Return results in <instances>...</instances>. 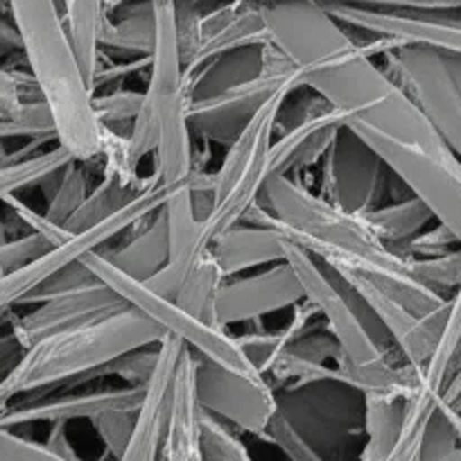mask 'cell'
<instances>
[{"label":"cell","mask_w":461,"mask_h":461,"mask_svg":"<svg viewBox=\"0 0 461 461\" xmlns=\"http://www.w3.org/2000/svg\"><path fill=\"white\" fill-rule=\"evenodd\" d=\"M260 14L269 41L294 61L303 88L339 111L346 125L357 122L438 157H455L405 88L375 64L362 37L332 19L326 7L278 0L260 3Z\"/></svg>","instance_id":"obj_1"},{"label":"cell","mask_w":461,"mask_h":461,"mask_svg":"<svg viewBox=\"0 0 461 461\" xmlns=\"http://www.w3.org/2000/svg\"><path fill=\"white\" fill-rule=\"evenodd\" d=\"M242 221L272 226L330 269L362 274L420 317L447 303V296L429 290L411 274L410 260L393 254L375 236L365 215L335 206L290 175L269 176Z\"/></svg>","instance_id":"obj_2"},{"label":"cell","mask_w":461,"mask_h":461,"mask_svg":"<svg viewBox=\"0 0 461 461\" xmlns=\"http://www.w3.org/2000/svg\"><path fill=\"white\" fill-rule=\"evenodd\" d=\"M23 41V57L55 122V139L79 163L97 161L102 125L93 91L70 43L59 0H5Z\"/></svg>","instance_id":"obj_3"},{"label":"cell","mask_w":461,"mask_h":461,"mask_svg":"<svg viewBox=\"0 0 461 461\" xmlns=\"http://www.w3.org/2000/svg\"><path fill=\"white\" fill-rule=\"evenodd\" d=\"M166 337L161 328L127 305L109 317L30 346L0 380L14 398L61 383H84L97 378L106 365L125 353L158 344Z\"/></svg>","instance_id":"obj_4"},{"label":"cell","mask_w":461,"mask_h":461,"mask_svg":"<svg viewBox=\"0 0 461 461\" xmlns=\"http://www.w3.org/2000/svg\"><path fill=\"white\" fill-rule=\"evenodd\" d=\"M82 263L91 269L97 281L109 285L130 308L139 310L143 317H148L166 335L184 341L190 351L197 353L199 357L215 362V365L236 371L240 375H260L251 366V362L247 360L245 353L240 351L236 337L229 335V330H221V328L193 317L175 299L158 294L145 281L122 274L100 249L84 256Z\"/></svg>","instance_id":"obj_5"},{"label":"cell","mask_w":461,"mask_h":461,"mask_svg":"<svg viewBox=\"0 0 461 461\" xmlns=\"http://www.w3.org/2000/svg\"><path fill=\"white\" fill-rule=\"evenodd\" d=\"M353 131L374 149L407 188L411 197L420 199L434 215V221L446 226L461 242V163L455 157H438L429 149L387 134L366 125L351 122Z\"/></svg>","instance_id":"obj_6"},{"label":"cell","mask_w":461,"mask_h":461,"mask_svg":"<svg viewBox=\"0 0 461 461\" xmlns=\"http://www.w3.org/2000/svg\"><path fill=\"white\" fill-rule=\"evenodd\" d=\"M170 190L172 188L161 185V181H158L157 176L149 175L148 185L140 190L139 197H136L134 202L127 203L122 211L115 212L113 217L104 220L102 224L93 226V229L75 233L68 240L55 245L50 251H46L41 258L32 260V263L25 265V267L5 274V276H0V319L7 317L14 305H23V301L28 299L43 281H48L52 274L68 267V265L77 263V260H82L86 254H91V251L100 249L106 242L113 240L115 236H121L122 230L131 229V226L140 224V221L148 220L149 215H154L158 208H163Z\"/></svg>","instance_id":"obj_7"},{"label":"cell","mask_w":461,"mask_h":461,"mask_svg":"<svg viewBox=\"0 0 461 461\" xmlns=\"http://www.w3.org/2000/svg\"><path fill=\"white\" fill-rule=\"evenodd\" d=\"M285 263L294 272L305 299L317 308L319 319L326 323V330L335 337L341 353L353 365H375L384 357H392L380 348L371 326L357 312L356 294L330 267L287 240Z\"/></svg>","instance_id":"obj_8"},{"label":"cell","mask_w":461,"mask_h":461,"mask_svg":"<svg viewBox=\"0 0 461 461\" xmlns=\"http://www.w3.org/2000/svg\"><path fill=\"white\" fill-rule=\"evenodd\" d=\"M197 398L206 414L230 428L265 437L278 411L274 384L265 375H240L197 356Z\"/></svg>","instance_id":"obj_9"},{"label":"cell","mask_w":461,"mask_h":461,"mask_svg":"<svg viewBox=\"0 0 461 461\" xmlns=\"http://www.w3.org/2000/svg\"><path fill=\"white\" fill-rule=\"evenodd\" d=\"M346 28L398 46H425L461 57V10H369L323 5Z\"/></svg>","instance_id":"obj_10"},{"label":"cell","mask_w":461,"mask_h":461,"mask_svg":"<svg viewBox=\"0 0 461 461\" xmlns=\"http://www.w3.org/2000/svg\"><path fill=\"white\" fill-rule=\"evenodd\" d=\"M332 272L351 287L353 294L365 303V308L375 319L383 335L392 341V346L398 348L402 362L423 371V366L428 365L434 348H437L438 337H441L447 303L438 308L437 312L420 317V314H414L410 308H405L401 301L380 290L374 281H369L362 274L348 272V269H339V272L332 269ZM447 301H450V296H447Z\"/></svg>","instance_id":"obj_11"},{"label":"cell","mask_w":461,"mask_h":461,"mask_svg":"<svg viewBox=\"0 0 461 461\" xmlns=\"http://www.w3.org/2000/svg\"><path fill=\"white\" fill-rule=\"evenodd\" d=\"M321 166V197L348 212L374 211L383 185L384 163L351 130L341 127Z\"/></svg>","instance_id":"obj_12"},{"label":"cell","mask_w":461,"mask_h":461,"mask_svg":"<svg viewBox=\"0 0 461 461\" xmlns=\"http://www.w3.org/2000/svg\"><path fill=\"white\" fill-rule=\"evenodd\" d=\"M283 86L303 88V84L296 82V79H274L260 75V77L240 84L236 88H229L220 95L206 97V100H190V134H193V139L229 148L242 134V130L249 125L251 118L258 113L260 106Z\"/></svg>","instance_id":"obj_13"},{"label":"cell","mask_w":461,"mask_h":461,"mask_svg":"<svg viewBox=\"0 0 461 461\" xmlns=\"http://www.w3.org/2000/svg\"><path fill=\"white\" fill-rule=\"evenodd\" d=\"M122 308H127L125 301L109 285L95 281L93 285L75 290L70 294L43 301L30 312L14 317L10 332L19 341L21 351H25V348L48 339V337L104 319Z\"/></svg>","instance_id":"obj_14"},{"label":"cell","mask_w":461,"mask_h":461,"mask_svg":"<svg viewBox=\"0 0 461 461\" xmlns=\"http://www.w3.org/2000/svg\"><path fill=\"white\" fill-rule=\"evenodd\" d=\"M301 299L303 290L287 263L272 265L254 276L226 278L215 301V326L226 330L229 326L256 321L278 310H292Z\"/></svg>","instance_id":"obj_15"},{"label":"cell","mask_w":461,"mask_h":461,"mask_svg":"<svg viewBox=\"0 0 461 461\" xmlns=\"http://www.w3.org/2000/svg\"><path fill=\"white\" fill-rule=\"evenodd\" d=\"M211 10L199 16V43L185 77L226 52L265 46L269 41L260 3L256 0H211Z\"/></svg>","instance_id":"obj_16"},{"label":"cell","mask_w":461,"mask_h":461,"mask_svg":"<svg viewBox=\"0 0 461 461\" xmlns=\"http://www.w3.org/2000/svg\"><path fill=\"white\" fill-rule=\"evenodd\" d=\"M344 125V115L312 93L303 113L285 131L274 136L269 152L272 175H292L321 163Z\"/></svg>","instance_id":"obj_17"},{"label":"cell","mask_w":461,"mask_h":461,"mask_svg":"<svg viewBox=\"0 0 461 461\" xmlns=\"http://www.w3.org/2000/svg\"><path fill=\"white\" fill-rule=\"evenodd\" d=\"M197 353L185 348L172 378L161 461H203L202 416L197 398Z\"/></svg>","instance_id":"obj_18"},{"label":"cell","mask_w":461,"mask_h":461,"mask_svg":"<svg viewBox=\"0 0 461 461\" xmlns=\"http://www.w3.org/2000/svg\"><path fill=\"white\" fill-rule=\"evenodd\" d=\"M185 348L188 346L176 337L167 335L161 341V357H158V366L152 380L145 387V398L139 410L134 437H131L130 446L125 447L121 459L115 461H161V443L163 432H166L167 407H170L172 378H175L176 365H179V357Z\"/></svg>","instance_id":"obj_19"},{"label":"cell","mask_w":461,"mask_h":461,"mask_svg":"<svg viewBox=\"0 0 461 461\" xmlns=\"http://www.w3.org/2000/svg\"><path fill=\"white\" fill-rule=\"evenodd\" d=\"M145 398V387L102 389V392L57 396L48 401L25 402L0 414V428L14 429L32 423H70V420H93L115 407H139Z\"/></svg>","instance_id":"obj_20"},{"label":"cell","mask_w":461,"mask_h":461,"mask_svg":"<svg viewBox=\"0 0 461 461\" xmlns=\"http://www.w3.org/2000/svg\"><path fill=\"white\" fill-rule=\"evenodd\" d=\"M211 254L224 278H233L247 269L285 263V238L272 226L242 221L212 242Z\"/></svg>","instance_id":"obj_21"},{"label":"cell","mask_w":461,"mask_h":461,"mask_svg":"<svg viewBox=\"0 0 461 461\" xmlns=\"http://www.w3.org/2000/svg\"><path fill=\"white\" fill-rule=\"evenodd\" d=\"M100 52H118L136 59L152 55L154 46V12L149 0L140 3H122L118 10L109 12L102 21Z\"/></svg>","instance_id":"obj_22"},{"label":"cell","mask_w":461,"mask_h":461,"mask_svg":"<svg viewBox=\"0 0 461 461\" xmlns=\"http://www.w3.org/2000/svg\"><path fill=\"white\" fill-rule=\"evenodd\" d=\"M102 251V249H100ZM122 274L139 281H152L170 258V233L163 208L148 220L139 236L115 251H102Z\"/></svg>","instance_id":"obj_23"},{"label":"cell","mask_w":461,"mask_h":461,"mask_svg":"<svg viewBox=\"0 0 461 461\" xmlns=\"http://www.w3.org/2000/svg\"><path fill=\"white\" fill-rule=\"evenodd\" d=\"M260 48L263 46L226 52V55L215 57L206 66H202L197 73L188 75L185 77L188 102L220 95V93L229 91V88H236L240 84L260 77V68H263Z\"/></svg>","instance_id":"obj_24"},{"label":"cell","mask_w":461,"mask_h":461,"mask_svg":"<svg viewBox=\"0 0 461 461\" xmlns=\"http://www.w3.org/2000/svg\"><path fill=\"white\" fill-rule=\"evenodd\" d=\"M59 5L86 86L95 93V70L100 61L97 37H100L102 21L106 16L104 3L102 0H59Z\"/></svg>","instance_id":"obj_25"},{"label":"cell","mask_w":461,"mask_h":461,"mask_svg":"<svg viewBox=\"0 0 461 461\" xmlns=\"http://www.w3.org/2000/svg\"><path fill=\"white\" fill-rule=\"evenodd\" d=\"M365 220L369 221L375 236L393 254H398L411 238H416L420 230L432 224L434 215L420 199L410 197L402 199V202L389 203V206H375L374 211L365 212Z\"/></svg>","instance_id":"obj_26"},{"label":"cell","mask_w":461,"mask_h":461,"mask_svg":"<svg viewBox=\"0 0 461 461\" xmlns=\"http://www.w3.org/2000/svg\"><path fill=\"white\" fill-rule=\"evenodd\" d=\"M75 158L68 149L55 143V148L41 149L28 158H21L14 163H3L0 166V203L5 199L16 197V193L32 185H46L55 179L64 167H68Z\"/></svg>","instance_id":"obj_27"},{"label":"cell","mask_w":461,"mask_h":461,"mask_svg":"<svg viewBox=\"0 0 461 461\" xmlns=\"http://www.w3.org/2000/svg\"><path fill=\"white\" fill-rule=\"evenodd\" d=\"M148 181L140 188H130V185H122L121 181L111 179V176H102L100 184L88 193L82 206L70 215V220L61 229L70 233V236H75V233H82V230L102 224V221L113 217L118 211H122L127 203L134 202L140 194V190L148 185Z\"/></svg>","instance_id":"obj_28"},{"label":"cell","mask_w":461,"mask_h":461,"mask_svg":"<svg viewBox=\"0 0 461 461\" xmlns=\"http://www.w3.org/2000/svg\"><path fill=\"white\" fill-rule=\"evenodd\" d=\"M224 281L226 278L224 274H221L220 265L215 263L212 254L208 251V254L194 265L190 276L185 278L181 290L176 292L175 301L185 310V312L193 314V317L215 326V301Z\"/></svg>","instance_id":"obj_29"},{"label":"cell","mask_w":461,"mask_h":461,"mask_svg":"<svg viewBox=\"0 0 461 461\" xmlns=\"http://www.w3.org/2000/svg\"><path fill=\"white\" fill-rule=\"evenodd\" d=\"M52 190L48 194V206L43 211L48 221L55 226H64L75 211L84 203L91 188H88L86 163L73 161L59 172L52 181Z\"/></svg>","instance_id":"obj_30"},{"label":"cell","mask_w":461,"mask_h":461,"mask_svg":"<svg viewBox=\"0 0 461 461\" xmlns=\"http://www.w3.org/2000/svg\"><path fill=\"white\" fill-rule=\"evenodd\" d=\"M437 405L438 396L428 392V389H416L407 398L405 425H402L401 438H398L396 447H393L387 461H419L420 441H423L425 428H428V420L437 410Z\"/></svg>","instance_id":"obj_31"},{"label":"cell","mask_w":461,"mask_h":461,"mask_svg":"<svg viewBox=\"0 0 461 461\" xmlns=\"http://www.w3.org/2000/svg\"><path fill=\"white\" fill-rule=\"evenodd\" d=\"M411 274L429 290L450 296L461 285V247L432 258H407Z\"/></svg>","instance_id":"obj_32"},{"label":"cell","mask_w":461,"mask_h":461,"mask_svg":"<svg viewBox=\"0 0 461 461\" xmlns=\"http://www.w3.org/2000/svg\"><path fill=\"white\" fill-rule=\"evenodd\" d=\"M202 443L203 461H254L233 428L206 411L202 416Z\"/></svg>","instance_id":"obj_33"},{"label":"cell","mask_w":461,"mask_h":461,"mask_svg":"<svg viewBox=\"0 0 461 461\" xmlns=\"http://www.w3.org/2000/svg\"><path fill=\"white\" fill-rule=\"evenodd\" d=\"M19 139H55V122L46 102H28L16 118H0V143Z\"/></svg>","instance_id":"obj_34"},{"label":"cell","mask_w":461,"mask_h":461,"mask_svg":"<svg viewBox=\"0 0 461 461\" xmlns=\"http://www.w3.org/2000/svg\"><path fill=\"white\" fill-rule=\"evenodd\" d=\"M143 405V402H140ZM139 407H115V410L104 411V414L95 416L91 420L93 428H95L97 437L104 443L106 452H109L113 459H121L125 447L130 446L131 437H134L136 420H139Z\"/></svg>","instance_id":"obj_35"},{"label":"cell","mask_w":461,"mask_h":461,"mask_svg":"<svg viewBox=\"0 0 461 461\" xmlns=\"http://www.w3.org/2000/svg\"><path fill=\"white\" fill-rule=\"evenodd\" d=\"M158 357H161V341L125 353L122 357L106 365L100 375H115L125 383V387H148L158 366Z\"/></svg>","instance_id":"obj_36"},{"label":"cell","mask_w":461,"mask_h":461,"mask_svg":"<svg viewBox=\"0 0 461 461\" xmlns=\"http://www.w3.org/2000/svg\"><path fill=\"white\" fill-rule=\"evenodd\" d=\"M145 104V91H113L104 95L93 93V111L102 127L118 131V125H130L136 121Z\"/></svg>","instance_id":"obj_37"},{"label":"cell","mask_w":461,"mask_h":461,"mask_svg":"<svg viewBox=\"0 0 461 461\" xmlns=\"http://www.w3.org/2000/svg\"><path fill=\"white\" fill-rule=\"evenodd\" d=\"M419 461H461V446L456 443L450 420L441 405H437L434 414L429 416L420 441Z\"/></svg>","instance_id":"obj_38"},{"label":"cell","mask_w":461,"mask_h":461,"mask_svg":"<svg viewBox=\"0 0 461 461\" xmlns=\"http://www.w3.org/2000/svg\"><path fill=\"white\" fill-rule=\"evenodd\" d=\"M43 100L32 73L0 68V118H16L23 113L25 104Z\"/></svg>","instance_id":"obj_39"},{"label":"cell","mask_w":461,"mask_h":461,"mask_svg":"<svg viewBox=\"0 0 461 461\" xmlns=\"http://www.w3.org/2000/svg\"><path fill=\"white\" fill-rule=\"evenodd\" d=\"M95 281L97 278L93 276L91 269H88L82 260H77V263L68 265V267H64V269H59L57 274H52L48 281H43L41 285H39L37 290H34L32 294L23 301V305H32V303L39 305V303H43V301L55 299V296H64V294H70V292H75V290H82V287L93 285Z\"/></svg>","instance_id":"obj_40"},{"label":"cell","mask_w":461,"mask_h":461,"mask_svg":"<svg viewBox=\"0 0 461 461\" xmlns=\"http://www.w3.org/2000/svg\"><path fill=\"white\" fill-rule=\"evenodd\" d=\"M52 247H55V242L50 238L43 236V233H34V230H28L25 236L14 238V240L10 238L5 245H0V276L16 272L32 260L41 258Z\"/></svg>","instance_id":"obj_41"},{"label":"cell","mask_w":461,"mask_h":461,"mask_svg":"<svg viewBox=\"0 0 461 461\" xmlns=\"http://www.w3.org/2000/svg\"><path fill=\"white\" fill-rule=\"evenodd\" d=\"M265 437H267L290 461H326L308 441H305L303 434H301L299 429L294 428V423L283 414L281 407H278L276 416H274L272 423H269Z\"/></svg>","instance_id":"obj_42"},{"label":"cell","mask_w":461,"mask_h":461,"mask_svg":"<svg viewBox=\"0 0 461 461\" xmlns=\"http://www.w3.org/2000/svg\"><path fill=\"white\" fill-rule=\"evenodd\" d=\"M0 461H82L61 456L48 443L32 441L14 434V429L0 428Z\"/></svg>","instance_id":"obj_43"},{"label":"cell","mask_w":461,"mask_h":461,"mask_svg":"<svg viewBox=\"0 0 461 461\" xmlns=\"http://www.w3.org/2000/svg\"><path fill=\"white\" fill-rule=\"evenodd\" d=\"M456 247H461V242L456 240L455 233L437 221L432 229L420 230L419 236L411 238V240L398 251V256H402V258H432V256L447 254V251L456 249Z\"/></svg>","instance_id":"obj_44"},{"label":"cell","mask_w":461,"mask_h":461,"mask_svg":"<svg viewBox=\"0 0 461 461\" xmlns=\"http://www.w3.org/2000/svg\"><path fill=\"white\" fill-rule=\"evenodd\" d=\"M256 3H278V0H256ZM310 3L369 7V10H461L459 0H310Z\"/></svg>","instance_id":"obj_45"},{"label":"cell","mask_w":461,"mask_h":461,"mask_svg":"<svg viewBox=\"0 0 461 461\" xmlns=\"http://www.w3.org/2000/svg\"><path fill=\"white\" fill-rule=\"evenodd\" d=\"M21 52L23 55V41H21V34L16 30L12 16L0 14V57L16 55Z\"/></svg>","instance_id":"obj_46"},{"label":"cell","mask_w":461,"mask_h":461,"mask_svg":"<svg viewBox=\"0 0 461 461\" xmlns=\"http://www.w3.org/2000/svg\"><path fill=\"white\" fill-rule=\"evenodd\" d=\"M19 356H21V346L19 341L14 339V335H12V332L0 335V366L12 365Z\"/></svg>","instance_id":"obj_47"},{"label":"cell","mask_w":461,"mask_h":461,"mask_svg":"<svg viewBox=\"0 0 461 461\" xmlns=\"http://www.w3.org/2000/svg\"><path fill=\"white\" fill-rule=\"evenodd\" d=\"M446 57H447V66H450L452 75H455V79H456V86H459V91H461V57L450 55V52H446Z\"/></svg>","instance_id":"obj_48"},{"label":"cell","mask_w":461,"mask_h":461,"mask_svg":"<svg viewBox=\"0 0 461 461\" xmlns=\"http://www.w3.org/2000/svg\"><path fill=\"white\" fill-rule=\"evenodd\" d=\"M102 3H104V12H106V14H109V12L118 10V7H121L122 3H125V0H102Z\"/></svg>","instance_id":"obj_49"},{"label":"cell","mask_w":461,"mask_h":461,"mask_svg":"<svg viewBox=\"0 0 461 461\" xmlns=\"http://www.w3.org/2000/svg\"><path fill=\"white\" fill-rule=\"evenodd\" d=\"M7 240H10V238H7V224L3 221V217H0V245H5Z\"/></svg>","instance_id":"obj_50"},{"label":"cell","mask_w":461,"mask_h":461,"mask_svg":"<svg viewBox=\"0 0 461 461\" xmlns=\"http://www.w3.org/2000/svg\"><path fill=\"white\" fill-rule=\"evenodd\" d=\"M459 3H461V0H459Z\"/></svg>","instance_id":"obj_51"}]
</instances>
